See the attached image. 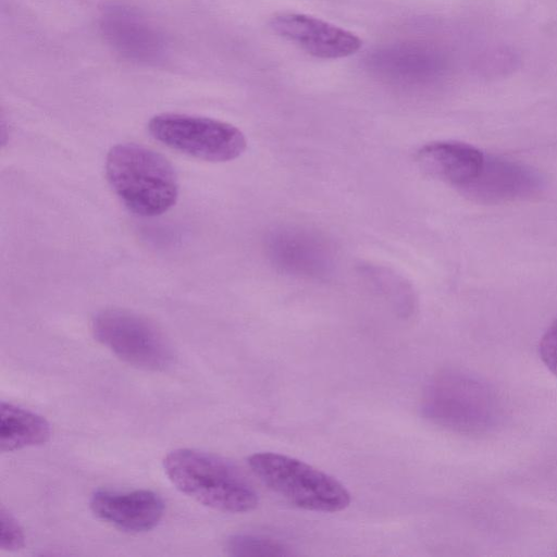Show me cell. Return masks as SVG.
<instances>
[{
	"label": "cell",
	"mask_w": 557,
	"mask_h": 557,
	"mask_svg": "<svg viewBox=\"0 0 557 557\" xmlns=\"http://www.w3.org/2000/svg\"><path fill=\"white\" fill-rule=\"evenodd\" d=\"M278 36L319 59H341L356 53L362 46L359 36L321 18L296 12H281L270 20Z\"/></svg>",
	"instance_id": "52a82bcc"
},
{
	"label": "cell",
	"mask_w": 557,
	"mask_h": 557,
	"mask_svg": "<svg viewBox=\"0 0 557 557\" xmlns=\"http://www.w3.org/2000/svg\"><path fill=\"white\" fill-rule=\"evenodd\" d=\"M104 21L107 35L121 51L137 58H149L158 51V37L132 12L116 9Z\"/></svg>",
	"instance_id": "4fadbf2b"
},
{
	"label": "cell",
	"mask_w": 557,
	"mask_h": 557,
	"mask_svg": "<svg viewBox=\"0 0 557 557\" xmlns=\"http://www.w3.org/2000/svg\"><path fill=\"white\" fill-rule=\"evenodd\" d=\"M422 410L437 425L459 433H481L496 424L499 404L484 383L459 373L437 376L428 386Z\"/></svg>",
	"instance_id": "277c9868"
},
{
	"label": "cell",
	"mask_w": 557,
	"mask_h": 557,
	"mask_svg": "<svg viewBox=\"0 0 557 557\" xmlns=\"http://www.w3.org/2000/svg\"><path fill=\"white\" fill-rule=\"evenodd\" d=\"M226 550L232 556L245 557H285L294 555L290 547L281 541L252 533L232 535L227 540Z\"/></svg>",
	"instance_id": "5bb4252c"
},
{
	"label": "cell",
	"mask_w": 557,
	"mask_h": 557,
	"mask_svg": "<svg viewBox=\"0 0 557 557\" xmlns=\"http://www.w3.org/2000/svg\"><path fill=\"white\" fill-rule=\"evenodd\" d=\"M416 160L428 175L462 190L480 174L485 154L466 143L442 140L421 147Z\"/></svg>",
	"instance_id": "30bf717a"
},
{
	"label": "cell",
	"mask_w": 557,
	"mask_h": 557,
	"mask_svg": "<svg viewBox=\"0 0 557 557\" xmlns=\"http://www.w3.org/2000/svg\"><path fill=\"white\" fill-rule=\"evenodd\" d=\"M25 544L22 527L4 507L0 509V548L7 552L21 549Z\"/></svg>",
	"instance_id": "9a60e30c"
},
{
	"label": "cell",
	"mask_w": 557,
	"mask_h": 557,
	"mask_svg": "<svg viewBox=\"0 0 557 557\" xmlns=\"http://www.w3.org/2000/svg\"><path fill=\"white\" fill-rule=\"evenodd\" d=\"M106 174L116 196L137 215H160L177 200L178 182L173 166L144 146L112 147L107 156Z\"/></svg>",
	"instance_id": "7a4b0ae2"
},
{
	"label": "cell",
	"mask_w": 557,
	"mask_h": 557,
	"mask_svg": "<svg viewBox=\"0 0 557 557\" xmlns=\"http://www.w3.org/2000/svg\"><path fill=\"white\" fill-rule=\"evenodd\" d=\"M542 187V178L531 168L516 161L485 156L478 177L462 191L481 202H502L530 197Z\"/></svg>",
	"instance_id": "9c48e42d"
},
{
	"label": "cell",
	"mask_w": 557,
	"mask_h": 557,
	"mask_svg": "<svg viewBox=\"0 0 557 557\" xmlns=\"http://www.w3.org/2000/svg\"><path fill=\"white\" fill-rule=\"evenodd\" d=\"M151 136L163 145L210 162H226L242 156L247 147L244 133L212 117L166 112L149 121Z\"/></svg>",
	"instance_id": "5b68a950"
},
{
	"label": "cell",
	"mask_w": 557,
	"mask_h": 557,
	"mask_svg": "<svg viewBox=\"0 0 557 557\" xmlns=\"http://www.w3.org/2000/svg\"><path fill=\"white\" fill-rule=\"evenodd\" d=\"M248 465L269 488L298 508L337 512L350 504V494L341 482L299 459L262 451L251 455Z\"/></svg>",
	"instance_id": "3957f363"
},
{
	"label": "cell",
	"mask_w": 557,
	"mask_h": 557,
	"mask_svg": "<svg viewBox=\"0 0 557 557\" xmlns=\"http://www.w3.org/2000/svg\"><path fill=\"white\" fill-rule=\"evenodd\" d=\"M89 506L98 518L127 532L153 529L164 512L162 498L149 490H99L91 495Z\"/></svg>",
	"instance_id": "ba28073f"
},
{
	"label": "cell",
	"mask_w": 557,
	"mask_h": 557,
	"mask_svg": "<svg viewBox=\"0 0 557 557\" xmlns=\"http://www.w3.org/2000/svg\"><path fill=\"white\" fill-rule=\"evenodd\" d=\"M91 331L100 344L134 367L162 371L173 361L164 335L147 319L131 311L102 310L94 317Z\"/></svg>",
	"instance_id": "8992f818"
},
{
	"label": "cell",
	"mask_w": 557,
	"mask_h": 557,
	"mask_svg": "<svg viewBox=\"0 0 557 557\" xmlns=\"http://www.w3.org/2000/svg\"><path fill=\"white\" fill-rule=\"evenodd\" d=\"M539 350L545 366L557 376V319L542 336Z\"/></svg>",
	"instance_id": "2e32d148"
},
{
	"label": "cell",
	"mask_w": 557,
	"mask_h": 557,
	"mask_svg": "<svg viewBox=\"0 0 557 557\" xmlns=\"http://www.w3.org/2000/svg\"><path fill=\"white\" fill-rule=\"evenodd\" d=\"M50 425L41 416L20 406L0 404V450L14 451L46 443Z\"/></svg>",
	"instance_id": "7c38bea8"
},
{
	"label": "cell",
	"mask_w": 557,
	"mask_h": 557,
	"mask_svg": "<svg viewBox=\"0 0 557 557\" xmlns=\"http://www.w3.org/2000/svg\"><path fill=\"white\" fill-rule=\"evenodd\" d=\"M171 483L196 502L224 512H248L258 494L245 475L227 460L210 453L178 448L163 458Z\"/></svg>",
	"instance_id": "6da1fadb"
},
{
	"label": "cell",
	"mask_w": 557,
	"mask_h": 557,
	"mask_svg": "<svg viewBox=\"0 0 557 557\" xmlns=\"http://www.w3.org/2000/svg\"><path fill=\"white\" fill-rule=\"evenodd\" d=\"M270 257L289 273L324 275L331 267V251L318 236L301 230H280L269 238Z\"/></svg>",
	"instance_id": "8fae6325"
}]
</instances>
